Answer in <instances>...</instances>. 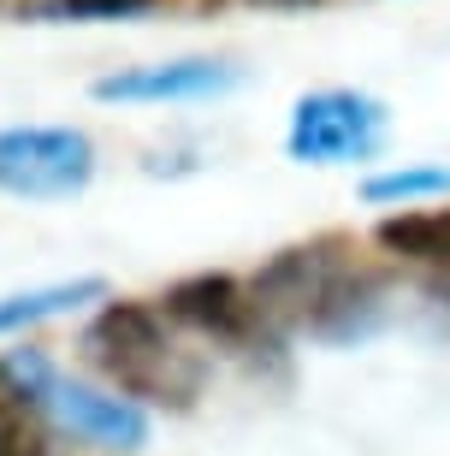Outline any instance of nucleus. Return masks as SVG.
Here are the masks:
<instances>
[{
	"instance_id": "f257e3e1",
	"label": "nucleus",
	"mask_w": 450,
	"mask_h": 456,
	"mask_svg": "<svg viewBox=\"0 0 450 456\" xmlns=\"http://www.w3.org/2000/svg\"><path fill=\"white\" fill-rule=\"evenodd\" d=\"M255 297L273 314V326H297L326 344H350L380 326V279L338 237L279 249L255 273Z\"/></svg>"
},
{
	"instance_id": "7ed1b4c3",
	"label": "nucleus",
	"mask_w": 450,
	"mask_h": 456,
	"mask_svg": "<svg viewBox=\"0 0 450 456\" xmlns=\"http://www.w3.org/2000/svg\"><path fill=\"white\" fill-rule=\"evenodd\" d=\"M0 379H6L36 415H48L60 433L95 444V451L136 456L143 444H149V415H143L131 397L95 391V386H84V379H71V373H60L42 350H6Z\"/></svg>"
},
{
	"instance_id": "0eeeda50",
	"label": "nucleus",
	"mask_w": 450,
	"mask_h": 456,
	"mask_svg": "<svg viewBox=\"0 0 450 456\" xmlns=\"http://www.w3.org/2000/svg\"><path fill=\"white\" fill-rule=\"evenodd\" d=\"M225 89H237V66H225V60H154V66L95 77V102L154 107V102H208Z\"/></svg>"
},
{
	"instance_id": "39448f33",
	"label": "nucleus",
	"mask_w": 450,
	"mask_h": 456,
	"mask_svg": "<svg viewBox=\"0 0 450 456\" xmlns=\"http://www.w3.org/2000/svg\"><path fill=\"white\" fill-rule=\"evenodd\" d=\"M95 178V142L71 125H12L0 131V190L24 202H66Z\"/></svg>"
},
{
	"instance_id": "9d476101",
	"label": "nucleus",
	"mask_w": 450,
	"mask_h": 456,
	"mask_svg": "<svg viewBox=\"0 0 450 456\" xmlns=\"http://www.w3.org/2000/svg\"><path fill=\"white\" fill-rule=\"evenodd\" d=\"M450 190V167H391L380 172V178H367L362 184V202H433V196H445Z\"/></svg>"
},
{
	"instance_id": "f8f14e48",
	"label": "nucleus",
	"mask_w": 450,
	"mask_h": 456,
	"mask_svg": "<svg viewBox=\"0 0 450 456\" xmlns=\"http://www.w3.org/2000/svg\"><path fill=\"white\" fill-rule=\"evenodd\" d=\"M149 6L154 0H48V12L60 18H136Z\"/></svg>"
},
{
	"instance_id": "9b49d317",
	"label": "nucleus",
	"mask_w": 450,
	"mask_h": 456,
	"mask_svg": "<svg viewBox=\"0 0 450 456\" xmlns=\"http://www.w3.org/2000/svg\"><path fill=\"white\" fill-rule=\"evenodd\" d=\"M0 456H53L48 433L36 421V409L0 379Z\"/></svg>"
},
{
	"instance_id": "20e7f679",
	"label": "nucleus",
	"mask_w": 450,
	"mask_h": 456,
	"mask_svg": "<svg viewBox=\"0 0 450 456\" xmlns=\"http://www.w3.org/2000/svg\"><path fill=\"white\" fill-rule=\"evenodd\" d=\"M385 136H391L385 102H373L362 89H315L290 107L284 154L302 167H356L385 149Z\"/></svg>"
},
{
	"instance_id": "6e6552de",
	"label": "nucleus",
	"mask_w": 450,
	"mask_h": 456,
	"mask_svg": "<svg viewBox=\"0 0 450 456\" xmlns=\"http://www.w3.org/2000/svg\"><path fill=\"white\" fill-rule=\"evenodd\" d=\"M101 297H107V285H101L95 273L60 279V285H36V290H12V297H0V338L24 332L36 321H53V314H71V308H84V303H101Z\"/></svg>"
},
{
	"instance_id": "ddd939ff",
	"label": "nucleus",
	"mask_w": 450,
	"mask_h": 456,
	"mask_svg": "<svg viewBox=\"0 0 450 456\" xmlns=\"http://www.w3.org/2000/svg\"><path fill=\"white\" fill-rule=\"evenodd\" d=\"M255 6H315V0H255Z\"/></svg>"
},
{
	"instance_id": "1a4fd4ad",
	"label": "nucleus",
	"mask_w": 450,
	"mask_h": 456,
	"mask_svg": "<svg viewBox=\"0 0 450 456\" xmlns=\"http://www.w3.org/2000/svg\"><path fill=\"white\" fill-rule=\"evenodd\" d=\"M373 237H380V249H391V255H409V261H427V267H450V208L391 214Z\"/></svg>"
},
{
	"instance_id": "f03ea898",
	"label": "nucleus",
	"mask_w": 450,
	"mask_h": 456,
	"mask_svg": "<svg viewBox=\"0 0 450 456\" xmlns=\"http://www.w3.org/2000/svg\"><path fill=\"white\" fill-rule=\"evenodd\" d=\"M84 355L89 368L113 391H125L131 403L154 409H196L201 386H208V362L190 355L167 332V321L149 303H101V314L84 326Z\"/></svg>"
},
{
	"instance_id": "423d86ee",
	"label": "nucleus",
	"mask_w": 450,
	"mask_h": 456,
	"mask_svg": "<svg viewBox=\"0 0 450 456\" xmlns=\"http://www.w3.org/2000/svg\"><path fill=\"white\" fill-rule=\"evenodd\" d=\"M167 321L190 326L201 338H219L232 350H255V344H279L273 338V314L261 308L255 285L232 279V273H196V279H178L167 290Z\"/></svg>"
}]
</instances>
